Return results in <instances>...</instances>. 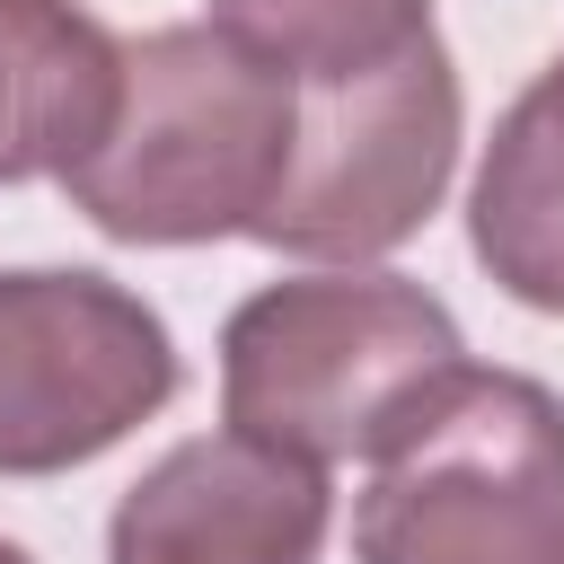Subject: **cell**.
<instances>
[{
  "instance_id": "9",
  "label": "cell",
  "mask_w": 564,
  "mask_h": 564,
  "mask_svg": "<svg viewBox=\"0 0 564 564\" xmlns=\"http://www.w3.org/2000/svg\"><path fill=\"white\" fill-rule=\"evenodd\" d=\"M212 26H229L247 53L273 70L308 79H352L432 35V0H212Z\"/></svg>"
},
{
  "instance_id": "3",
  "label": "cell",
  "mask_w": 564,
  "mask_h": 564,
  "mask_svg": "<svg viewBox=\"0 0 564 564\" xmlns=\"http://www.w3.org/2000/svg\"><path fill=\"white\" fill-rule=\"evenodd\" d=\"M361 564H564V397L458 361L379 449L352 502Z\"/></svg>"
},
{
  "instance_id": "2",
  "label": "cell",
  "mask_w": 564,
  "mask_h": 564,
  "mask_svg": "<svg viewBox=\"0 0 564 564\" xmlns=\"http://www.w3.org/2000/svg\"><path fill=\"white\" fill-rule=\"evenodd\" d=\"M458 361V317L405 273L264 282L220 326V423L308 467L370 458Z\"/></svg>"
},
{
  "instance_id": "8",
  "label": "cell",
  "mask_w": 564,
  "mask_h": 564,
  "mask_svg": "<svg viewBox=\"0 0 564 564\" xmlns=\"http://www.w3.org/2000/svg\"><path fill=\"white\" fill-rule=\"evenodd\" d=\"M467 247L520 308L564 317V53L511 97V115L485 141Z\"/></svg>"
},
{
  "instance_id": "7",
  "label": "cell",
  "mask_w": 564,
  "mask_h": 564,
  "mask_svg": "<svg viewBox=\"0 0 564 564\" xmlns=\"http://www.w3.org/2000/svg\"><path fill=\"white\" fill-rule=\"evenodd\" d=\"M123 97V44L79 0H0V185L70 176Z\"/></svg>"
},
{
  "instance_id": "1",
  "label": "cell",
  "mask_w": 564,
  "mask_h": 564,
  "mask_svg": "<svg viewBox=\"0 0 564 564\" xmlns=\"http://www.w3.org/2000/svg\"><path fill=\"white\" fill-rule=\"evenodd\" d=\"M291 123L300 79L247 53L229 26H150L123 44L115 123L62 176V194L123 247L256 238L291 167Z\"/></svg>"
},
{
  "instance_id": "6",
  "label": "cell",
  "mask_w": 564,
  "mask_h": 564,
  "mask_svg": "<svg viewBox=\"0 0 564 564\" xmlns=\"http://www.w3.org/2000/svg\"><path fill=\"white\" fill-rule=\"evenodd\" d=\"M335 520L326 467L247 432L176 441L106 520V564H317Z\"/></svg>"
},
{
  "instance_id": "5",
  "label": "cell",
  "mask_w": 564,
  "mask_h": 564,
  "mask_svg": "<svg viewBox=\"0 0 564 564\" xmlns=\"http://www.w3.org/2000/svg\"><path fill=\"white\" fill-rule=\"evenodd\" d=\"M176 397L167 317L115 273H0V476H62L106 458Z\"/></svg>"
},
{
  "instance_id": "4",
  "label": "cell",
  "mask_w": 564,
  "mask_h": 564,
  "mask_svg": "<svg viewBox=\"0 0 564 564\" xmlns=\"http://www.w3.org/2000/svg\"><path fill=\"white\" fill-rule=\"evenodd\" d=\"M449 167H458V70L441 35H414L379 70L300 88L291 167L256 238L326 264L388 256L441 212Z\"/></svg>"
},
{
  "instance_id": "10",
  "label": "cell",
  "mask_w": 564,
  "mask_h": 564,
  "mask_svg": "<svg viewBox=\"0 0 564 564\" xmlns=\"http://www.w3.org/2000/svg\"><path fill=\"white\" fill-rule=\"evenodd\" d=\"M0 564H35V555H26V546H9V538H0Z\"/></svg>"
}]
</instances>
